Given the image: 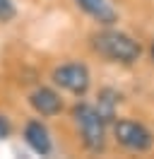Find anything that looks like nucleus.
Returning <instances> with one entry per match:
<instances>
[{
    "mask_svg": "<svg viewBox=\"0 0 154 159\" xmlns=\"http://www.w3.org/2000/svg\"><path fill=\"white\" fill-rule=\"evenodd\" d=\"M75 2L89 17H94L101 24H113L116 22V10L111 7V2H106V0H75Z\"/></svg>",
    "mask_w": 154,
    "mask_h": 159,
    "instance_id": "obj_6",
    "label": "nucleus"
},
{
    "mask_svg": "<svg viewBox=\"0 0 154 159\" xmlns=\"http://www.w3.org/2000/svg\"><path fill=\"white\" fill-rule=\"evenodd\" d=\"M116 101H118V94H116L113 89H104L99 94V113L104 116V120H113Z\"/></svg>",
    "mask_w": 154,
    "mask_h": 159,
    "instance_id": "obj_8",
    "label": "nucleus"
},
{
    "mask_svg": "<svg viewBox=\"0 0 154 159\" xmlns=\"http://www.w3.org/2000/svg\"><path fill=\"white\" fill-rule=\"evenodd\" d=\"M7 133H10V123L2 118V116H0V140H2V138H7Z\"/></svg>",
    "mask_w": 154,
    "mask_h": 159,
    "instance_id": "obj_10",
    "label": "nucleus"
},
{
    "mask_svg": "<svg viewBox=\"0 0 154 159\" xmlns=\"http://www.w3.org/2000/svg\"><path fill=\"white\" fill-rule=\"evenodd\" d=\"M15 17V5H12V0H0V20L7 22Z\"/></svg>",
    "mask_w": 154,
    "mask_h": 159,
    "instance_id": "obj_9",
    "label": "nucleus"
},
{
    "mask_svg": "<svg viewBox=\"0 0 154 159\" xmlns=\"http://www.w3.org/2000/svg\"><path fill=\"white\" fill-rule=\"evenodd\" d=\"M53 82L72 94H84L89 89V70L79 63H67L53 70Z\"/></svg>",
    "mask_w": 154,
    "mask_h": 159,
    "instance_id": "obj_4",
    "label": "nucleus"
},
{
    "mask_svg": "<svg viewBox=\"0 0 154 159\" xmlns=\"http://www.w3.org/2000/svg\"><path fill=\"white\" fill-rule=\"evenodd\" d=\"M113 133H116V140L125 149L147 152V149L152 147V133L144 128L142 123H137V120H118Z\"/></svg>",
    "mask_w": 154,
    "mask_h": 159,
    "instance_id": "obj_3",
    "label": "nucleus"
},
{
    "mask_svg": "<svg viewBox=\"0 0 154 159\" xmlns=\"http://www.w3.org/2000/svg\"><path fill=\"white\" fill-rule=\"evenodd\" d=\"M31 106H34L41 116H53V113L60 111L63 101H60V97H58L53 89L41 87V89H36L34 94H31Z\"/></svg>",
    "mask_w": 154,
    "mask_h": 159,
    "instance_id": "obj_5",
    "label": "nucleus"
},
{
    "mask_svg": "<svg viewBox=\"0 0 154 159\" xmlns=\"http://www.w3.org/2000/svg\"><path fill=\"white\" fill-rule=\"evenodd\" d=\"M92 46L99 56L108 60H120V63H133L142 53L140 43L120 31H99L92 36Z\"/></svg>",
    "mask_w": 154,
    "mask_h": 159,
    "instance_id": "obj_1",
    "label": "nucleus"
},
{
    "mask_svg": "<svg viewBox=\"0 0 154 159\" xmlns=\"http://www.w3.org/2000/svg\"><path fill=\"white\" fill-rule=\"evenodd\" d=\"M24 138H27L29 147L38 152V154H48L51 152V138H48V130L38 123V120H31L24 130Z\"/></svg>",
    "mask_w": 154,
    "mask_h": 159,
    "instance_id": "obj_7",
    "label": "nucleus"
},
{
    "mask_svg": "<svg viewBox=\"0 0 154 159\" xmlns=\"http://www.w3.org/2000/svg\"><path fill=\"white\" fill-rule=\"evenodd\" d=\"M75 123L79 128V135L84 140V145L92 152H99L104 149V142H106V120L104 116L99 113V109L89 106V104H77L75 111Z\"/></svg>",
    "mask_w": 154,
    "mask_h": 159,
    "instance_id": "obj_2",
    "label": "nucleus"
}]
</instances>
